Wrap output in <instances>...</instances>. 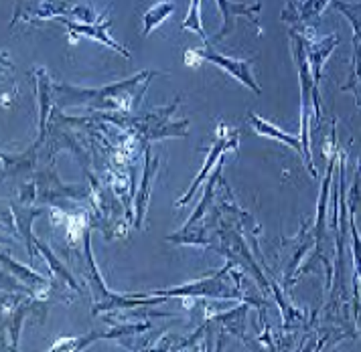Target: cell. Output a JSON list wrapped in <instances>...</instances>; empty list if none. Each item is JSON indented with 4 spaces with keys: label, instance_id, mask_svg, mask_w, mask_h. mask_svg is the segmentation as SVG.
Wrapping results in <instances>:
<instances>
[{
    "label": "cell",
    "instance_id": "cell-1",
    "mask_svg": "<svg viewBox=\"0 0 361 352\" xmlns=\"http://www.w3.org/2000/svg\"><path fill=\"white\" fill-rule=\"evenodd\" d=\"M157 75H159L157 71L145 69L128 80L118 81L106 87H87V89L67 83H55V103L59 108L85 106L90 110H99V112L106 110V112L130 113L134 108L140 106L148 83Z\"/></svg>",
    "mask_w": 361,
    "mask_h": 352
},
{
    "label": "cell",
    "instance_id": "cell-2",
    "mask_svg": "<svg viewBox=\"0 0 361 352\" xmlns=\"http://www.w3.org/2000/svg\"><path fill=\"white\" fill-rule=\"evenodd\" d=\"M92 235L90 231L83 233V247H85V259H87V275L85 279L90 282V289H92V296H94V314H102V312H108V310H124V308H138V306H152L161 304L166 298L164 296H152V294H138V296H120L110 291L108 286L104 284L102 275H99L98 265L94 261L92 256Z\"/></svg>",
    "mask_w": 361,
    "mask_h": 352
},
{
    "label": "cell",
    "instance_id": "cell-3",
    "mask_svg": "<svg viewBox=\"0 0 361 352\" xmlns=\"http://www.w3.org/2000/svg\"><path fill=\"white\" fill-rule=\"evenodd\" d=\"M180 97H177L169 108H163L159 112L145 113V115H134V113H126V115H118V112L106 113L104 118L114 122L118 126L130 128L138 134L145 136V140H159V138H166V136H187V128L189 122L180 120V122H169L171 113L177 110Z\"/></svg>",
    "mask_w": 361,
    "mask_h": 352
},
{
    "label": "cell",
    "instance_id": "cell-4",
    "mask_svg": "<svg viewBox=\"0 0 361 352\" xmlns=\"http://www.w3.org/2000/svg\"><path fill=\"white\" fill-rule=\"evenodd\" d=\"M71 16L80 23H96L98 13L80 0H17L13 25L18 20H37V18H61Z\"/></svg>",
    "mask_w": 361,
    "mask_h": 352
},
{
    "label": "cell",
    "instance_id": "cell-5",
    "mask_svg": "<svg viewBox=\"0 0 361 352\" xmlns=\"http://www.w3.org/2000/svg\"><path fill=\"white\" fill-rule=\"evenodd\" d=\"M230 272V265L224 272L209 275L205 279H197L191 284H185L173 289H157L150 291L152 296H164V298H224V300H238L240 294L235 286L226 284V273Z\"/></svg>",
    "mask_w": 361,
    "mask_h": 352
},
{
    "label": "cell",
    "instance_id": "cell-6",
    "mask_svg": "<svg viewBox=\"0 0 361 352\" xmlns=\"http://www.w3.org/2000/svg\"><path fill=\"white\" fill-rule=\"evenodd\" d=\"M195 57L203 59V61H209V63L217 65L219 69H224L226 73H230L231 77L240 81L244 87L252 89L254 94H262V87L256 83L254 80V73H252V61H244V59H231V57H226L221 53H217L212 47H203V49H193L191 51Z\"/></svg>",
    "mask_w": 361,
    "mask_h": 352
},
{
    "label": "cell",
    "instance_id": "cell-7",
    "mask_svg": "<svg viewBox=\"0 0 361 352\" xmlns=\"http://www.w3.org/2000/svg\"><path fill=\"white\" fill-rule=\"evenodd\" d=\"M235 146H238V132H230V130L221 124V126H219V136H217V142L212 146V150H209V154H207V161H205V166L201 168V172L197 175V178H195V180H193V184L189 187L187 194H185V196H180L179 201H177V207L187 205V203L193 199V194H195V191H197L199 187H201V182H203V180L207 178V175L212 172L215 161H221L224 152H226V150H230V148H235Z\"/></svg>",
    "mask_w": 361,
    "mask_h": 352
},
{
    "label": "cell",
    "instance_id": "cell-8",
    "mask_svg": "<svg viewBox=\"0 0 361 352\" xmlns=\"http://www.w3.org/2000/svg\"><path fill=\"white\" fill-rule=\"evenodd\" d=\"M57 20H61L63 25H66L69 32H73V34H78V37H87V39H94V41H98L102 43L104 47H110L116 53H120L122 57H126V59H130V51H126L124 45H120V43H116L114 39H112V34H110V20H106V23H75V20H69L66 16H61V18H57Z\"/></svg>",
    "mask_w": 361,
    "mask_h": 352
},
{
    "label": "cell",
    "instance_id": "cell-9",
    "mask_svg": "<svg viewBox=\"0 0 361 352\" xmlns=\"http://www.w3.org/2000/svg\"><path fill=\"white\" fill-rule=\"evenodd\" d=\"M339 43V37L333 32L331 37H323V39H317V37H309L305 39L302 37V45H305V55H307V61L311 65L312 77H314V83L319 85L321 81V75H323V67H325V61L327 57L333 53V49L337 47Z\"/></svg>",
    "mask_w": 361,
    "mask_h": 352
},
{
    "label": "cell",
    "instance_id": "cell-10",
    "mask_svg": "<svg viewBox=\"0 0 361 352\" xmlns=\"http://www.w3.org/2000/svg\"><path fill=\"white\" fill-rule=\"evenodd\" d=\"M35 77H37V97H39V146L45 140V132H47V118H49L51 110L57 106L55 103V83L51 81L45 69H37L35 71Z\"/></svg>",
    "mask_w": 361,
    "mask_h": 352
},
{
    "label": "cell",
    "instance_id": "cell-11",
    "mask_svg": "<svg viewBox=\"0 0 361 352\" xmlns=\"http://www.w3.org/2000/svg\"><path fill=\"white\" fill-rule=\"evenodd\" d=\"M217 2V6H219V11H221V16H224V27H221V31L217 32L214 37V41H221L224 37H228L231 31H233V27H235V16H252V18H256V15L260 13V8H262V4L260 2H256V4H244V2H233V0H215Z\"/></svg>",
    "mask_w": 361,
    "mask_h": 352
},
{
    "label": "cell",
    "instance_id": "cell-12",
    "mask_svg": "<svg viewBox=\"0 0 361 352\" xmlns=\"http://www.w3.org/2000/svg\"><path fill=\"white\" fill-rule=\"evenodd\" d=\"M159 168V158L150 156V150L147 148L145 152V175H142V184L140 191L134 196V208H136V217H134V227L140 229V225L145 221L148 210V201H150V187H152V178L157 175Z\"/></svg>",
    "mask_w": 361,
    "mask_h": 352
},
{
    "label": "cell",
    "instance_id": "cell-13",
    "mask_svg": "<svg viewBox=\"0 0 361 352\" xmlns=\"http://www.w3.org/2000/svg\"><path fill=\"white\" fill-rule=\"evenodd\" d=\"M0 261H2V268L11 273V275H15L18 282L23 284L25 289H29V291H49L51 282L45 279L43 275H39L33 270H29L27 265H20V263H17L13 257L6 256V253L0 256Z\"/></svg>",
    "mask_w": 361,
    "mask_h": 352
},
{
    "label": "cell",
    "instance_id": "cell-14",
    "mask_svg": "<svg viewBox=\"0 0 361 352\" xmlns=\"http://www.w3.org/2000/svg\"><path fill=\"white\" fill-rule=\"evenodd\" d=\"M329 2L333 0H288L286 8L282 11V20L290 23H312L325 11Z\"/></svg>",
    "mask_w": 361,
    "mask_h": 352
},
{
    "label": "cell",
    "instance_id": "cell-15",
    "mask_svg": "<svg viewBox=\"0 0 361 352\" xmlns=\"http://www.w3.org/2000/svg\"><path fill=\"white\" fill-rule=\"evenodd\" d=\"M247 122L254 126V130L260 134V136H266V138H272V140H276V142H284L286 146H290L293 150H295L298 156H302L305 158V148H302V140L298 138V136H293V134H286V132H282L280 128H276L274 124H270V122H266L264 118L260 115H256L254 112L247 113Z\"/></svg>",
    "mask_w": 361,
    "mask_h": 352
},
{
    "label": "cell",
    "instance_id": "cell-16",
    "mask_svg": "<svg viewBox=\"0 0 361 352\" xmlns=\"http://www.w3.org/2000/svg\"><path fill=\"white\" fill-rule=\"evenodd\" d=\"M13 210V215H15V223L18 225V233H20V237H23V243L27 245V251H29V256L35 257V241L37 237L33 235V229H31V225L33 221L43 213L41 208H25V207H17V205H13L11 207Z\"/></svg>",
    "mask_w": 361,
    "mask_h": 352
},
{
    "label": "cell",
    "instance_id": "cell-17",
    "mask_svg": "<svg viewBox=\"0 0 361 352\" xmlns=\"http://www.w3.org/2000/svg\"><path fill=\"white\" fill-rule=\"evenodd\" d=\"M337 158L331 156L327 168V176L323 180V187H321V199H319V215H317V221H314V243H317V251L321 249V241L325 235V213H327V199H329V189H331V178H333V166H335Z\"/></svg>",
    "mask_w": 361,
    "mask_h": 352
},
{
    "label": "cell",
    "instance_id": "cell-18",
    "mask_svg": "<svg viewBox=\"0 0 361 352\" xmlns=\"http://www.w3.org/2000/svg\"><path fill=\"white\" fill-rule=\"evenodd\" d=\"M173 13H175V2L173 0H161L157 4H152L147 11V15H145V32L142 34L145 37L150 34L159 25H163Z\"/></svg>",
    "mask_w": 361,
    "mask_h": 352
},
{
    "label": "cell",
    "instance_id": "cell-19",
    "mask_svg": "<svg viewBox=\"0 0 361 352\" xmlns=\"http://www.w3.org/2000/svg\"><path fill=\"white\" fill-rule=\"evenodd\" d=\"M35 247H37V249H39V251L43 253L45 261L49 263V268L53 270V273H55V275H59V277H61V279L66 282L67 286H71V288L75 289V291H80V286H78L75 277H73V275L69 273V270H67L66 265H61V263H59V259L55 257V253L51 251L49 247H47V245H45L43 241H39V239L35 241Z\"/></svg>",
    "mask_w": 361,
    "mask_h": 352
},
{
    "label": "cell",
    "instance_id": "cell-20",
    "mask_svg": "<svg viewBox=\"0 0 361 352\" xmlns=\"http://www.w3.org/2000/svg\"><path fill=\"white\" fill-rule=\"evenodd\" d=\"M333 6L337 11H341L345 18L353 25V32H355V41L361 43V2H343V0H333Z\"/></svg>",
    "mask_w": 361,
    "mask_h": 352
},
{
    "label": "cell",
    "instance_id": "cell-21",
    "mask_svg": "<svg viewBox=\"0 0 361 352\" xmlns=\"http://www.w3.org/2000/svg\"><path fill=\"white\" fill-rule=\"evenodd\" d=\"M180 29H183V31L197 32L203 41H207V34H205L203 23H201V0H191L189 11H187V18L183 20Z\"/></svg>",
    "mask_w": 361,
    "mask_h": 352
},
{
    "label": "cell",
    "instance_id": "cell-22",
    "mask_svg": "<svg viewBox=\"0 0 361 352\" xmlns=\"http://www.w3.org/2000/svg\"><path fill=\"white\" fill-rule=\"evenodd\" d=\"M29 310H31V304L17 306V308L13 310L11 318H8V324H11V334H13V348H17L18 332H20V326H23V320H25V316H27V312H29Z\"/></svg>",
    "mask_w": 361,
    "mask_h": 352
},
{
    "label": "cell",
    "instance_id": "cell-23",
    "mask_svg": "<svg viewBox=\"0 0 361 352\" xmlns=\"http://www.w3.org/2000/svg\"><path fill=\"white\" fill-rule=\"evenodd\" d=\"M349 231H351V237H353V261H355V272L357 277L361 279V237L357 233V227H355V215L349 213Z\"/></svg>",
    "mask_w": 361,
    "mask_h": 352
},
{
    "label": "cell",
    "instance_id": "cell-24",
    "mask_svg": "<svg viewBox=\"0 0 361 352\" xmlns=\"http://www.w3.org/2000/svg\"><path fill=\"white\" fill-rule=\"evenodd\" d=\"M217 178H219V172H215V175L212 176V180H209V184H207V189H205V199H203V203H201V205L197 207L195 215H193V217L189 219V223L185 225V229L193 227V223H195V221H199V217H201V215L205 213V207H207V205L212 203V196H214V189H215V182H217Z\"/></svg>",
    "mask_w": 361,
    "mask_h": 352
},
{
    "label": "cell",
    "instance_id": "cell-25",
    "mask_svg": "<svg viewBox=\"0 0 361 352\" xmlns=\"http://www.w3.org/2000/svg\"><path fill=\"white\" fill-rule=\"evenodd\" d=\"M347 203H349V213L357 215L361 210V170L355 176V182L351 187V192L347 196Z\"/></svg>",
    "mask_w": 361,
    "mask_h": 352
}]
</instances>
